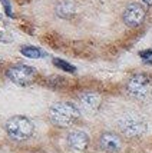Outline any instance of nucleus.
I'll use <instances>...</instances> for the list:
<instances>
[{
	"label": "nucleus",
	"mask_w": 152,
	"mask_h": 153,
	"mask_svg": "<svg viewBox=\"0 0 152 153\" xmlns=\"http://www.w3.org/2000/svg\"><path fill=\"white\" fill-rule=\"evenodd\" d=\"M144 3H145L146 6H152V0H142Z\"/></svg>",
	"instance_id": "14"
},
{
	"label": "nucleus",
	"mask_w": 152,
	"mask_h": 153,
	"mask_svg": "<svg viewBox=\"0 0 152 153\" xmlns=\"http://www.w3.org/2000/svg\"><path fill=\"white\" fill-rule=\"evenodd\" d=\"M78 103H79V107L83 112H86V113H95L99 109L100 103H102V97H100L99 93L86 92V93H82L78 97Z\"/></svg>",
	"instance_id": "7"
},
{
	"label": "nucleus",
	"mask_w": 152,
	"mask_h": 153,
	"mask_svg": "<svg viewBox=\"0 0 152 153\" xmlns=\"http://www.w3.org/2000/svg\"><path fill=\"white\" fill-rule=\"evenodd\" d=\"M20 52L23 56H26L29 59H40V57H45V53L40 50L39 47L34 46H23L20 49Z\"/></svg>",
	"instance_id": "10"
},
{
	"label": "nucleus",
	"mask_w": 152,
	"mask_h": 153,
	"mask_svg": "<svg viewBox=\"0 0 152 153\" xmlns=\"http://www.w3.org/2000/svg\"><path fill=\"white\" fill-rule=\"evenodd\" d=\"M139 56H141V59L144 60L145 63H148V65L152 63V50H144V52L139 53Z\"/></svg>",
	"instance_id": "12"
},
{
	"label": "nucleus",
	"mask_w": 152,
	"mask_h": 153,
	"mask_svg": "<svg viewBox=\"0 0 152 153\" xmlns=\"http://www.w3.org/2000/svg\"><path fill=\"white\" fill-rule=\"evenodd\" d=\"M128 94L136 100H148L152 97V80L146 74H133L126 83Z\"/></svg>",
	"instance_id": "3"
},
{
	"label": "nucleus",
	"mask_w": 152,
	"mask_h": 153,
	"mask_svg": "<svg viewBox=\"0 0 152 153\" xmlns=\"http://www.w3.org/2000/svg\"><path fill=\"white\" fill-rule=\"evenodd\" d=\"M146 9L141 3H131L124 12V23L129 27H138L145 20Z\"/></svg>",
	"instance_id": "6"
},
{
	"label": "nucleus",
	"mask_w": 152,
	"mask_h": 153,
	"mask_svg": "<svg viewBox=\"0 0 152 153\" xmlns=\"http://www.w3.org/2000/svg\"><path fill=\"white\" fill-rule=\"evenodd\" d=\"M119 130L128 137H138L146 132V123L141 116L128 113L122 116L118 122Z\"/></svg>",
	"instance_id": "4"
},
{
	"label": "nucleus",
	"mask_w": 152,
	"mask_h": 153,
	"mask_svg": "<svg viewBox=\"0 0 152 153\" xmlns=\"http://www.w3.org/2000/svg\"><path fill=\"white\" fill-rule=\"evenodd\" d=\"M79 109L69 102H58L49 109V119L59 127H69L79 119Z\"/></svg>",
	"instance_id": "1"
},
{
	"label": "nucleus",
	"mask_w": 152,
	"mask_h": 153,
	"mask_svg": "<svg viewBox=\"0 0 152 153\" xmlns=\"http://www.w3.org/2000/svg\"><path fill=\"white\" fill-rule=\"evenodd\" d=\"M36 69L27 65H14L6 72V76L19 86H29L36 79Z\"/></svg>",
	"instance_id": "5"
},
{
	"label": "nucleus",
	"mask_w": 152,
	"mask_h": 153,
	"mask_svg": "<svg viewBox=\"0 0 152 153\" xmlns=\"http://www.w3.org/2000/svg\"><path fill=\"white\" fill-rule=\"evenodd\" d=\"M3 6H4V10H6V14L7 16H12V6L9 3V0H1Z\"/></svg>",
	"instance_id": "13"
},
{
	"label": "nucleus",
	"mask_w": 152,
	"mask_h": 153,
	"mask_svg": "<svg viewBox=\"0 0 152 153\" xmlns=\"http://www.w3.org/2000/svg\"><path fill=\"white\" fill-rule=\"evenodd\" d=\"M99 146L105 150V152L109 153H115L119 152L121 147H122V142H121V137H119L116 133H112V132H106L100 136L99 139Z\"/></svg>",
	"instance_id": "8"
},
{
	"label": "nucleus",
	"mask_w": 152,
	"mask_h": 153,
	"mask_svg": "<svg viewBox=\"0 0 152 153\" xmlns=\"http://www.w3.org/2000/svg\"><path fill=\"white\" fill-rule=\"evenodd\" d=\"M6 132L7 134L14 140H27L32 137L34 132V125L33 122L26 117V116H13L6 122Z\"/></svg>",
	"instance_id": "2"
},
{
	"label": "nucleus",
	"mask_w": 152,
	"mask_h": 153,
	"mask_svg": "<svg viewBox=\"0 0 152 153\" xmlns=\"http://www.w3.org/2000/svg\"><path fill=\"white\" fill-rule=\"evenodd\" d=\"M67 145L72 147L73 150L82 152L89 145V136L85 132H82V130H75L72 133H69V136H67Z\"/></svg>",
	"instance_id": "9"
},
{
	"label": "nucleus",
	"mask_w": 152,
	"mask_h": 153,
	"mask_svg": "<svg viewBox=\"0 0 152 153\" xmlns=\"http://www.w3.org/2000/svg\"><path fill=\"white\" fill-rule=\"evenodd\" d=\"M53 65L56 67H59V69H62L63 72H67V73H75L76 72V67L62 59H53Z\"/></svg>",
	"instance_id": "11"
}]
</instances>
